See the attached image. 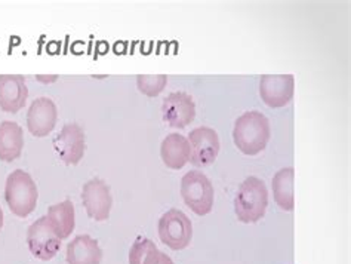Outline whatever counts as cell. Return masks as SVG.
Returning a JSON list of instances; mask_svg holds the SVG:
<instances>
[{
  "label": "cell",
  "instance_id": "12",
  "mask_svg": "<svg viewBox=\"0 0 351 264\" xmlns=\"http://www.w3.org/2000/svg\"><path fill=\"white\" fill-rule=\"evenodd\" d=\"M58 121L57 106L51 98L40 97L36 98L29 108L27 115V128L34 136H46L51 134Z\"/></svg>",
  "mask_w": 351,
  "mask_h": 264
},
{
  "label": "cell",
  "instance_id": "13",
  "mask_svg": "<svg viewBox=\"0 0 351 264\" xmlns=\"http://www.w3.org/2000/svg\"><path fill=\"white\" fill-rule=\"evenodd\" d=\"M29 98V88L21 75H0V108L6 113H18Z\"/></svg>",
  "mask_w": 351,
  "mask_h": 264
},
{
  "label": "cell",
  "instance_id": "20",
  "mask_svg": "<svg viewBox=\"0 0 351 264\" xmlns=\"http://www.w3.org/2000/svg\"><path fill=\"white\" fill-rule=\"evenodd\" d=\"M168 84L166 75H140L136 77V86L147 97H157Z\"/></svg>",
  "mask_w": 351,
  "mask_h": 264
},
{
  "label": "cell",
  "instance_id": "6",
  "mask_svg": "<svg viewBox=\"0 0 351 264\" xmlns=\"http://www.w3.org/2000/svg\"><path fill=\"white\" fill-rule=\"evenodd\" d=\"M27 245L36 259L49 261L57 256L61 248V241L48 223V217H42L34 221L27 232Z\"/></svg>",
  "mask_w": 351,
  "mask_h": 264
},
{
  "label": "cell",
  "instance_id": "1",
  "mask_svg": "<svg viewBox=\"0 0 351 264\" xmlns=\"http://www.w3.org/2000/svg\"><path fill=\"white\" fill-rule=\"evenodd\" d=\"M270 132V122L263 113L246 112L234 123L233 139L240 152L255 156L267 147Z\"/></svg>",
  "mask_w": 351,
  "mask_h": 264
},
{
  "label": "cell",
  "instance_id": "16",
  "mask_svg": "<svg viewBox=\"0 0 351 264\" xmlns=\"http://www.w3.org/2000/svg\"><path fill=\"white\" fill-rule=\"evenodd\" d=\"M24 149V132L16 122L3 121L0 123V159L14 162L21 156Z\"/></svg>",
  "mask_w": 351,
  "mask_h": 264
},
{
  "label": "cell",
  "instance_id": "9",
  "mask_svg": "<svg viewBox=\"0 0 351 264\" xmlns=\"http://www.w3.org/2000/svg\"><path fill=\"white\" fill-rule=\"evenodd\" d=\"M53 149L66 165H77L85 154V132L77 123H67L53 139Z\"/></svg>",
  "mask_w": 351,
  "mask_h": 264
},
{
  "label": "cell",
  "instance_id": "15",
  "mask_svg": "<svg viewBox=\"0 0 351 264\" xmlns=\"http://www.w3.org/2000/svg\"><path fill=\"white\" fill-rule=\"evenodd\" d=\"M160 158L169 169H181L190 160V144L181 134H169L162 141Z\"/></svg>",
  "mask_w": 351,
  "mask_h": 264
},
{
  "label": "cell",
  "instance_id": "18",
  "mask_svg": "<svg viewBox=\"0 0 351 264\" xmlns=\"http://www.w3.org/2000/svg\"><path fill=\"white\" fill-rule=\"evenodd\" d=\"M293 168H283L273 177V195L276 204L283 211H292L295 206L293 199Z\"/></svg>",
  "mask_w": 351,
  "mask_h": 264
},
{
  "label": "cell",
  "instance_id": "4",
  "mask_svg": "<svg viewBox=\"0 0 351 264\" xmlns=\"http://www.w3.org/2000/svg\"><path fill=\"white\" fill-rule=\"evenodd\" d=\"M181 196L193 213L208 215L214 206V186L200 171H190L181 180Z\"/></svg>",
  "mask_w": 351,
  "mask_h": 264
},
{
  "label": "cell",
  "instance_id": "19",
  "mask_svg": "<svg viewBox=\"0 0 351 264\" xmlns=\"http://www.w3.org/2000/svg\"><path fill=\"white\" fill-rule=\"evenodd\" d=\"M160 251L149 238H138L129 251V264H159Z\"/></svg>",
  "mask_w": 351,
  "mask_h": 264
},
{
  "label": "cell",
  "instance_id": "23",
  "mask_svg": "<svg viewBox=\"0 0 351 264\" xmlns=\"http://www.w3.org/2000/svg\"><path fill=\"white\" fill-rule=\"evenodd\" d=\"M2 227H3V211L2 208H0V230H2Z\"/></svg>",
  "mask_w": 351,
  "mask_h": 264
},
{
  "label": "cell",
  "instance_id": "2",
  "mask_svg": "<svg viewBox=\"0 0 351 264\" xmlns=\"http://www.w3.org/2000/svg\"><path fill=\"white\" fill-rule=\"evenodd\" d=\"M269 205V192L264 181L256 177H247L239 187L234 199V211L242 223L251 224L260 221Z\"/></svg>",
  "mask_w": 351,
  "mask_h": 264
},
{
  "label": "cell",
  "instance_id": "3",
  "mask_svg": "<svg viewBox=\"0 0 351 264\" xmlns=\"http://www.w3.org/2000/svg\"><path fill=\"white\" fill-rule=\"evenodd\" d=\"M5 199L11 213L20 218L29 217L38 205L39 192L29 172L15 169L5 186Z\"/></svg>",
  "mask_w": 351,
  "mask_h": 264
},
{
  "label": "cell",
  "instance_id": "8",
  "mask_svg": "<svg viewBox=\"0 0 351 264\" xmlns=\"http://www.w3.org/2000/svg\"><path fill=\"white\" fill-rule=\"evenodd\" d=\"M187 140L190 144V162L193 165L203 168L215 162L219 152V139L214 130L200 126L190 132Z\"/></svg>",
  "mask_w": 351,
  "mask_h": 264
},
{
  "label": "cell",
  "instance_id": "21",
  "mask_svg": "<svg viewBox=\"0 0 351 264\" xmlns=\"http://www.w3.org/2000/svg\"><path fill=\"white\" fill-rule=\"evenodd\" d=\"M159 264H173V261L171 260L169 256H166V254L160 252V259H159Z\"/></svg>",
  "mask_w": 351,
  "mask_h": 264
},
{
  "label": "cell",
  "instance_id": "17",
  "mask_svg": "<svg viewBox=\"0 0 351 264\" xmlns=\"http://www.w3.org/2000/svg\"><path fill=\"white\" fill-rule=\"evenodd\" d=\"M46 217H48V223L60 241L67 239L71 232L75 230V205H73L71 200H64V202L52 205L48 209Z\"/></svg>",
  "mask_w": 351,
  "mask_h": 264
},
{
  "label": "cell",
  "instance_id": "10",
  "mask_svg": "<svg viewBox=\"0 0 351 264\" xmlns=\"http://www.w3.org/2000/svg\"><path fill=\"white\" fill-rule=\"evenodd\" d=\"M295 79L292 75H264L260 82V95L271 108H280L293 98Z\"/></svg>",
  "mask_w": 351,
  "mask_h": 264
},
{
  "label": "cell",
  "instance_id": "5",
  "mask_svg": "<svg viewBox=\"0 0 351 264\" xmlns=\"http://www.w3.org/2000/svg\"><path fill=\"white\" fill-rule=\"evenodd\" d=\"M159 238L173 251L186 250L193 239V224L180 209H169L159 220Z\"/></svg>",
  "mask_w": 351,
  "mask_h": 264
},
{
  "label": "cell",
  "instance_id": "7",
  "mask_svg": "<svg viewBox=\"0 0 351 264\" xmlns=\"http://www.w3.org/2000/svg\"><path fill=\"white\" fill-rule=\"evenodd\" d=\"M82 202L88 215L95 221H106L113 206L110 187L101 178H92L82 189Z\"/></svg>",
  "mask_w": 351,
  "mask_h": 264
},
{
  "label": "cell",
  "instance_id": "14",
  "mask_svg": "<svg viewBox=\"0 0 351 264\" xmlns=\"http://www.w3.org/2000/svg\"><path fill=\"white\" fill-rule=\"evenodd\" d=\"M66 257L69 264H101L103 250L89 235H79L67 245Z\"/></svg>",
  "mask_w": 351,
  "mask_h": 264
},
{
  "label": "cell",
  "instance_id": "22",
  "mask_svg": "<svg viewBox=\"0 0 351 264\" xmlns=\"http://www.w3.org/2000/svg\"><path fill=\"white\" fill-rule=\"evenodd\" d=\"M57 79H58L57 76H48V77H45V76H38V80H40V82H55Z\"/></svg>",
  "mask_w": 351,
  "mask_h": 264
},
{
  "label": "cell",
  "instance_id": "11",
  "mask_svg": "<svg viewBox=\"0 0 351 264\" xmlns=\"http://www.w3.org/2000/svg\"><path fill=\"white\" fill-rule=\"evenodd\" d=\"M163 121L172 128H186L195 121L196 104L186 93H172L162 104Z\"/></svg>",
  "mask_w": 351,
  "mask_h": 264
}]
</instances>
